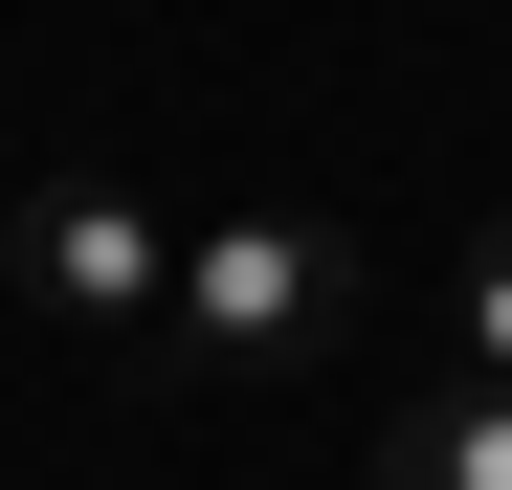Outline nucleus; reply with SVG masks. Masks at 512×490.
<instances>
[{
	"instance_id": "obj_2",
	"label": "nucleus",
	"mask_w": 512,
	"mask_h": 490,
	"mask_svg": "<svg viewBox=\"0 0 512 490\" xmlns=\"http://www.w3.org/2000/svg\"><path fill=\"white\" fill-rule=\"evenodd\" d=\"M23 290L67 312V335H156V290H179V223H156L134 179H45V201H23Z\"/></svg>"
},
{
	"instance_id": "obj_4",
	"label": "nucleus",
	"mask_w": 512,
	"mask_h": 490,
	"mask_svg": "<svg viewBox=\"0 0 512 490\" xmlns=\"http://www.w3.org/2000/svg\"><path fill=\"white\" fill-rule=\"evenodd\" d=\"M446 357H468V379H512V223L446 268Z\"/></svg>"
},
{
	"instance_id": "obj_1",
	"label": "nucleus",
	"mask_w": 512,
	"mask_h": 490,
	"mask_svg": "<svg viewBox=\"0 0 512 490\" xmlns=\"http://www.w3.org/2000/svg\"><path fill=\"white\" fill-rule=\"evenodd\" d=\"M357 290H379V245H357V223H312V201H223V223H179L156 357H179V379H290V357L357 335Z\"/></svg>"
},
{
	"instance_id": "obj_3",
	"label": "nucleus",
	"mask_w": 512,
	"mask_h": 490,
	"mask_svg": "<svg viewBox=\"0 0 512 490\" xmlns=\"http://www.w3.org/2000/svg\"><path fill=\"white\" fill-rule=\"evenodd\" d=\"M379 490H512V379H401V424H379Z\"/></svg>"
}]
</instances>
